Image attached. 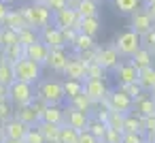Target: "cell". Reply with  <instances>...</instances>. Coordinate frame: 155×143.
Listing matches in <instances>:
<instances>
[{"mask_svg":"<svg viewBox=\"0 0 155 143\" xmlns=\"http://www.w3.org/2000/svg\"><path fill=\"white\" fill-rule=\"evenodd\" d=\"M77 143H100L96 137H91L87 130H79V139H77Z\"/></svg>","mask_w":155,"mask_h":143,"instance_id":"cell-49","label":"cell"},{"mask_svg":"<svg viewBox=\"0 0 155 143\" xmlns=\"http://www.w3.org/2000/svg\"><path fill=\"white\" fill-rule=\"evenodd\" d=\"M24 49H26V58H28V60L36 62L38 66H45L47 54H49V47H47L45 43L36 41V43H32V45H28V47H24Z\"/></svg>","mask_w":155,"mask_h":143,"instance_id":"cell-18","label":"cell"},{"mask_svg":"<svg viewBox=\"0 0 155 143\" xmlns=\"http://www.w3.org/2000/svg\"><path fill=\"white\" fill-rule=\"evenodd\" d=\"M153 26H155V24L149 19V15L144 13V9H138V11H134V13L130 15V30L136 32L138 37H142L144 32H149Z\"/></svg>","mask_w":155,"mask_h":143,"instance_id":"cell-13","label":"cell"},{"mask_svg":"<svg viewBox=\"0 0 155 143\" xmlns=\"http://www.w3.org/2000/svg\"><path fill=\"white\" fill-rule=\"evenodd\" d=\"M85 79H102V81H106V71H104L100 64L91 62V64H87V68H85Z\"/></svg>","mask_w":155,"mask_h":143,"instance_id":"cell-36","label":"cell"},{"mask_svg":"<svg viewBox=\"0 0 155 143\" xmlns=\"http://www.w3.org/2000/svg\"><path fill=\"white\" fill-rule=\"evenodd\" d=\"M123 120H125V113L110 111V115H108V120H106V126H108V128H113V130L123 132Z\"/></svg>","mask_w":155,"mask_h":143,"instance_id":"cell-38","label":"cell"},{"mask_svg":"<svg viewBox=\"0 0 155 143\" xmlns=\"http://www.w3.org/2000/svg\"><path fill=\"white\" fill-rule=\"evenodd\" d=\"M36 41H38V32L32 30V28H24V30L17 32V43H19L21 47H28V45H32V43H36Z\"/></svg>","mask_w":155,"mask_h":143,"instance_id":"cell-34","label":"cell"},{"mask_svg":"<svg viewBox=\"0 0 155 143\" xmlns=\"http://www.w3.org/2000/svg\"><path fill=\"white\" fill-rule=\"evenodd\" d=\"M38 41L41 43H45L49 49H53V47H64V43H62V34H60V30L55 28V26H45V28H41V32H38Z\"/></svg>","mask_w":155,"mask_h":143,"instance_id":"cell-17","label":"cell"},{"mask_svg":"<svg viewBox=\"0 0 155 143\" xmlns=\"http://www.w3.org/2000/svg\"><path fill=\"white\" fill-rule=\"evenodd\" d=\"M151 94H153V96H155V90H153V92H151Z\"/></svg>","mask_w":155,"mask_h":143,"instance_id":"cell-62","label":"cell"},{"mask_svg":"<svg viewBox=\"0 0 155 143\" xmlns=\"http://www.w3.org/2000/svg\"><path fill=\"white\" fill-rule=\"evenodd\" d=\"M66 2H68V7H70V9H74V2H77V0H66Z\"/></svg>","mask_w":155,"mask_h":143,"instance_id":"cell-55","label":"cell"},{"mask_svg":"<svg viewBox=\"0 0 155 143\" xmlns=\"http://www.w3.org/2000/svg\"><path fill=\"white\" fill-rule=\"evenodd\" d=\"M34 92H36V96H38L41 100H45L47 105H58V107H62V105L66 103V96H64V90H62V81H60V79H43Z\"/></svg>","mask_w":155,"mask_h":143,"instance_id":"cell-2","label":"cell"},{"mask_svg":"<svg viewBox=\"0 0 155 143\" xmlns=\"http://www.w3.org/2000/svg\"><path fill=\"white\" fill-rule=\"evenodd\" d=\"M85 64L77 58V56H70L68 58V62H66V66H64V71H62V75L66 77V79H74V81H85Z\"/></svg>","mask_w":155,"mask_h":143,"instance_id":"cell-15","label":"cell"},{"mask_svg":"<svg viewBox=\"0 0 155 143\" xmlns=\"http://www.w3.org/2000/svg\"><path fill=\"white\" fill-rule=\"evenodd\" d=\"M121 56L117 54V49L113 47V45H108V47H96V58H94V62L96 64H100L106 73L108 71H113L121 60H119Z\"/></svg>","mask_w":155,"mask_h":143,"instance_id":"cell-7","label":"cell"},{"mask_svg":"<svg viewBox=\"0 0 155 143\" xmlns=\"http://www.w3.org/2000/svg\"><path fill=\"white\" fill-rule=\"evenodd\" d=\"M32 2H34V5H45L47 0H32Z\"/></svg>","mask_w":155,"mask_h":143,"instance_id":"cell-56","label":"cell"},{"mask_svg":"<svg viewBox=\"0 0 155 143\" xmlns=\"http://www.w3.org/2000/svg\"><path fill=\"white\" fill-rule=\"evenodd\" d=\"M121 137H123V132L113 130V128H108V126H106V132H104L102 143H121Z\"/></svg>","mask_w":155,"mask_h":143,"instance_id":"cell-45","label":"cell"},{"mask_svg":"<svg viewBox=\"0 0 155 143\" xmlns=\"http://www.w3.org/2000/svg\"><path fill=\"white\" fill-rule=\"evenodd\" d=\"M108 90H110V88H108L106 81H102V79H85V81H83V94H85L94 105L102 103V100L106 98Z\"/></svg>","mask_w":155,"mask_h":143,"instance_id":"cell-6","label":"cell"},{"mask_svg":"<svg viewBox=\"0 0 155 143\" xmlns=\"http://www.w3.org/2000/svg\"><path fill=\"white\" fill-rule=\"evenodd\" d=\"M113 7L123 15H132L134 11L142 9V2L140 0H113Z\"/></svg>","mask_w":155,"mask_h":143,"instance_id":"cell-30","label":"cell"},{"mask_svg":"<svg viewBox=\"0 0 155 143\" xmlns=\"http://www.w3.org/2000/svg\"><path fill=\"white\" fill-rule=\"evenodd\" d=\"M2 2H7V5H9V2H15V0H2Z\"/></svg>","mask_w":155,"mask_h":143,"instance_id":"cell-60","label":"cell"},{"mask_svg":"<svg viewBox=\"0 0 155 143\" xmlns=\"http://www.w3.org/2000/svg\"><path fill=\"white\" fill-rule=\"evenodd\" d=\"M0 60H2V56H0Z\"/></svg>","mask_w":155,"mask_h":143,"instance_id":"cell-64","label":"cell"},{"mask_svg":"<svg viewBox=\"0 0 155 143\" xmlns=\"http://www.w3.org/2000/svg\"><path fill=\"white\" fill-rule=\"evenodd\" d=\"M94 2H96V5H100V2H106V0H94Z\"/></svg>","mask_w":155,"mask_h":143,"instance_id":"cell-59","label":"cell"},{"mask_svg":"<svg viewBox=\"0 0 155 143\" xmlns=\"http://www.w3.org/2000/svg\"><path fill=\"white\" fill-rule=\"evenodd\" d=\"M142 5H151V2H155V0H140Z\"/></svg>","mask_w":155,"mask_h":143,"instance_id":"cell-57","label":"cell"},{"mask_svg":"<svg viewBox=\"0 0 155 143\" xmlns=\"http://www.w3.org/2000/svg\"><path fill=\"white\" fill-rule=\"evenodd\" d=\"M0 143H5V134L2 132H0Z\"/></svg>","mask_w":155,"mask_h":143,"instance_id":"cell-58","label":"cell"},{"mask_svg":"<svg viewBox=\"0 0 155 143\" xmlns=\"http://www.w3.org/2000/svg\"><path fill=\"white\" fill-rule=\"evenodd\" d=\"M144 13L149 15V19L155 24V2H151V5H144Z\"/></svg>","mask_w":155,"mask_h":143,"instance_id":"cell-50","label":"cell"},{"mask_svg":"<svg viewBox=\"0 0 155 143\" xmlns=\"http://www.w3.org/2000/svg\"><path fill=\"white\" fill-rule=\"evenodd\" d=\"M45 7H47L51 13H58V11L66 9V7H68V2H66V0H47V2H45Z\"/></svg>","mask_w":155,"mask_h":143,"instance_id":"cell-47","label":"cell"},{"mask_svg":"<svg viewBox=\"0 0 155 143\" xmlns=\"http://www.w3.org/2000/svg\"><path fill=\"white\" fill-rule=\"evenodd\" d=\"M113 73H115V79H117V83H119V85L134 83V81H136V77H138V68H136L130 60L119 62V64L113 68Z\"/></svg>","mask_w":155,"mask_h":143,"instance_id":"cell-10","label":"cell"},{"mask_svg":"<svg viewBox=\"0 0 155 143\" xmlns=\"http://www.w3.org/2000/svg\"><path fill=\"white\" fill-rule=\"evenodd\" d=\"M104 100H106V105H108L110 111H119V113H130L132 111V98L125 96L119 88L117 90H108V94H106Z\"/></svg>","mask_w":155,"mask_h":143,"instance_id":"cell-8","label":"cell"},{"mask_svg":"<svg viewBox=\"0 0 155 143\" xmlns=\"http://www.w3.org/2000/svg\"><path fill=\"white\" fill-rule=\"evenodd\" d=\"M21 15H24V19H26V24H28V28H32V30H41V28H45V26H49L51 24V11L45 7V5H24L21 9Z\"/></svg>","mask_w":155,"mask_h":143,"instance_id":"cell-1","label":"cell"},{"mask_svg":"<svg viewBox=\"0 0 155 143\" xmlns=\"http://www.w3.org/2000/svg\"><path fill=\"white\" fill-rule=\"evenodd\" d=\"M91 137H96L100 143H102V139H104V132H106V124H102V122H96V120H91L89 117V124H87V128H85Z\"/></svg>","mask_w":155,"mask_h":143,"instance_id":"cell-35","label":"cell"},{"mask_svg":"<svg viewBox=\"0 0 155 143\" xmlns=\"http://www.w3.org/2000/svg\"><path fill=\"white\" fill-rule=\"evenodd\" d=\"M15 120H19L24 126L28 128H34L41 124V115L32 109V105H24V107H15V113H13Z\"/></svg>","mask_w":155,"mask_h":143,"instance_id":"cell-16","label":"cell"},{"mask_svg":"<svg viewBox=\"0 0 155 143\" xmlns=\"http://www.w3.org/2000/svg\"><path fill=\"white\" fill-rule=\"evenodd\" d=\"M60 34H62V43H64V47H68V45H72V41L77 39V28H64V30H60Z\"/></svg>","mask_w":155,"mask_h":143,"instance_id":"cell-44","label":"cell"},{"mask_svg":"<svg viewBox=\"0 0 155 143\" xmlns=\"http://www.w3.org/2000/svg\"><path fill=\"white\" fill-rule=\"evenodd\" d=\"M51 24L58 28V30H64V28H77L79 24V13L70 7L58 11V13H51Z\"/></svg>","mask_w":155,"mask_h":143,"instance_id":"cell-9","label":"cell"},{"mask_svg":"<svg viewBox=\"0 0 155 143\" xmlns=\"http://www.w3.org/2000/svg\"><path fill=\"white\" fill-rule=\"evenodd\" d=\"M77 139H79V130H74L66 124L60 126V143H77Z\"/></svg>","mask_w":155,"mask_h":143,"instance_id":"cell-37","label":"cell"},{"mask_svg":"<svg viewBox=\"0 0 155 143\" xmlns=\"http://www.w3.org/2000/svg\"><path fill=\"white\" fill-rule=\"evenodd\" d=\"M121 143H147V137L138 134V132H123Z\"/></svg>","mask_w":155,"mask_h":143,"instance_id":"cell-46","label":"cell"},{"mask_svg":"<svg viewBox=\"0 0 155 143\" xmlns=\"http://www.w3.org/2000/svg\"><path fill=\"white\" fill-rule=\"evenodd\" d=\"M98 30H100V19H98V17H79L77 32H81V34H87V37H94V39H96Z\"/></svg>","mask_w":155,"mask_h":143,"instance_id":"cell-23","label":"cell"},{"mask_svg":"<svg viewBox=\"0 0 155 143\" xmlns=\"http://www.w3.org/2000/svg\"><path fill=\"white\" fill-rule=\"evenodd\" d=\"M41 122L62 126V124H64V107H58V105H47V107H45V111H43V115H41Z\"/></svg>","mask_w":155,"mask_h":143,"instance_id":"cell-22","label":"cell"},{"mask_svg":"<svg viewBox=\"0 0 155 143\" xmlns=\"http://www.w3.org/2000/svg\"><path fill=\"white\" fill-rule=\"evenodd\" d=\"M119 90H121V92H123L125 96H130L132 100H134L136 96H140V94H142V90H140V85H138L136 81H134V83H125V85H119Z\"/></svg>","mask_w":155,"mask_h":143,"instance_id":"cell-42","label":"cell"},{"mask_svg":"<svg viewBox=\"0 0 155 143\" xmlns=\"http://www.w3.org/2000/svg\"><path fill=\"white\" fill-rule=\"evenodd\" d=\"M34 128H38V132H41L43 139H45V143H60V126L41 122V124L34 126Z\"/></svg>","mask_w":155,"mask_h":143,"instance_id":"cell-26","label":"cell"},{"mask_svg":"<svg viewBox=\"0 0 155 143\" xmlns=\"http://www.w3.org/2000/svg\"><path fill=\"white\" fill-rule=\"evenodd\" d=\"M62 90H64V96H66V100H70V98H74L77 94H81V92H83V81L64 79V81H62Z\"/></svg>","mask_w":155,"mask_h":143,"instance_id":"cell-33","label":"cell"},{"mask_svg":"<svg viewBox=\"0 0 155 143\" xmlns=\"http://www.w3.org/2000/svg\"><path fill=\"white\" fill-rule=\"evenodd\" d=\"M5 143H24V141H15V139H5Z\"/></svg>","mask_w":155,"mask_h":143,"instance_id":"cell-54","label":"cell"},{"mask_svg":"<svg viewBox=\"0 0 155 143\" xmlns=\"http://www.w3.org/2000/svg\"><path fill=\"white\" fill-rule=\"evenodd\" d=\"M68 51H66V47H53V49H49V54H47V62H45V66H49L51 71H55V73H62L64 71V66H66V62H68Z\"/></svg>","mask_w":155,"mask_h":143,"instance_id":"cell-14","label":"cell"},{"mask_svg":"<svg viewBox=\"0 0 155 143\" xmlns=\"http://www.w3.org/2000/svg\"><path fill=\"white\" fill-rule=\"evenodd\" d=\"M113 47L117 49V54H119L121 58H132L142 45H140V37H138L136 32L125 30V32H121V34L117 37V41H115Z\"/></svg>","mask_w":155,"mask_h":143,"instance_id":"cell-5","label":"cell"},{"mask_svg":"<svg viewBox=\"0 0 155 143\" xmlns=\"http://www.w3.org/2000/svg\"><path fill=\"white\" fill-rule=\"evenodd\" d=\"M41 71L43 66H38L36 62L28 60V58H21L17 62H13V75H15V81H24V83H38L41 81Z\"/></svg>","mask_w":155,"mask_h":143,"instance_id":"cell-3","label":"cell"},{"mask_svg":"<svg viewBox=\"0 0 155 143\" xmlns=\"http://www.w3.org/2000/svg\"><path fill=\"white\" fill-rule=\"evenodd\" d=\"M64 124L74 128V130H85L87 124H89V113L77 111V109H72L68 105V107H64Z\"/></svg>","mask_w":155,"mask_h":143,"instance_id":"cell-11","label":"cell"},{"mask_svg":"<svg viewBox=\"0 0 155 143\" xmlns=\"http://www.w3.org/2000/svg\"><path fill=\"white\" fill-rule=\"evenodd\" d=\"M13 81H15V75H13V64H11V62H7V60L2 58V60H0V85L9 88Z\"/></svg>","mask_w":155,"mask_h":143,"instance_id":"cell-32","label":"cell"},{"mask_svg":"<svg viewBox=\"0 0 155 143\" xmlns=\"http://www.w3.org/2000/svg\"><path fill=\"white\" fill-rule=\"evenodd\" d=\"M13 113H15V107L9 100L0 103V122H2V124H7L9 120H13Z\"/></svg>","mask_w":155,"mask_h":143,"instance_id":"cell-40","label":"cell"},{"mask_svg":"<svg viewBox=\"0 0 155 143\" xmlns=\"http://www.w3.org/2000/svg\"><path fill=\"white\" fill-rule=\"evenodd\" d=\"M153 56H155V49H153Z\"/></svg>","mask_w":155,"mask_h":143,"instance_id":"cell-63","label":"cell"},{"mask_svg":"<svg viewBox=\"0 0 155 143\" xmlns=\"http://www.w3.org/2000/svg\"><path fill=\"white\" fill-rule=\"evenodd\" d=\"M142 124H144V134H153L155 132V113L142 117Z\"/></svg>","mask_w":155,"mask_h":143,"instance_id":"cell-48","label":"cell"},{"mask_svg":"<svg viewBox=\"0 0 155 143\" xmlns=\"http://www.w3.org/2000/svg\"><path fill=\"white\" fill-rule=\"evenodd\" d=\"M123 132H138V134H144V124H142V117L134 111L125 113V120H123Z\"/></svg>","mask_w":155,"mask_h":143,"instance_id":"cell-24","label":"cell"},{"mask_svg":"<svg viewBox=\"0 0 155 143\" xmlns=\"http://www.w3.org/2000/svg\"><path fill=\"white\" fill-rule=\"evenodd\" d=\"M36 92H34V85L30 83H24V81H13L9 88H7V98L13 107H24V105H30L34 100Z\"/></svg>","mask_w":155,"mask_h":143,"instance_id":"cell-4","label":"cell"},{"mask_svg":"<svg viewBox=\"0 0 155 143\" xmlns=\"http://www.w3.org/2000/svg\"><path fill=\"white\" fill-rule=\"evenodd\" d=\"M0 56H2L7 62H17V60H21V58H26V49L19 45V43H15V45H11V47H2V51H0Z\"/></svg>","mask_w":155,"mask_h":143,"instance_id":"cell-29","label":"cell"},{"mask_svg":"<svg viewBox=\"0 0 155 143\" xmlns=\"http://www.w3.org/2000/svg\"><path fill=\"white\" fill-rule=\"evenodd\" d=\"M15 43H17V32L0 26V47H11Z\"/></svg>","mask_w":155,"mask_h":143,"instance_id":"cell-39","label":"cell"},{"mask_svg":"<svg viewBox=\"0 0 155 143\" xmlns=\"http://www.w3.org/2000/svg\"><path fill=\"white\" fill-rule=\"evenodd\" d=\"M136 83L140 85L142 92H153L155 90V66H147L142 71H138V77H136Z\"/></svg>","mask_w":155,"mask_h":143,"instance_id":"cell-21","label":"cell"},{"mask_svg":"<svg viewBox=\"0 0 155 143\" xmlns=\"http://www.w3.org/2000/svg\"><path fill=\"white\" fill-rule=\"evenodd\" d=\"M28 132V126H24L19 120H9L7 124H2V134H5V139H15V141H21L24 139V134Z\"/></svg>","mask_w":155,"mask_h":143,"instance_id":"cell-19","label":"cell"},{"mask_svg":"<svg viewBox=\"0 0 155 143\" xmlns=\"http://www.w3.org/2000/svg\"><path fill=\"white\" fill-rule=\"evenodd\" d=\"M74 11L79 13V17H98V13H100V9L94 0H77Z\"/></svg>","mask_w":155,"mask_h":143,"instance_id":"cell-25","label":"cell"},{"mask_svg":"<svg viewBox=\"0 0 155 143\" xmlns=\"http://www.w3.org/2000/svg\"><path fill=\"white\" fill-rule=\"evenodd\" d=\"M147 137V143H155V132L153 134H144Z\"/></svg>","mask_w":155,"mask_h":143,"instance_id":"cell-53","label":"cell"},{"mask_svg":"<svg viewBox=\"0 0 155 143\" xmlns=\"http://www.w3.org/2000/svg\"><path fill=\"white\" fill-rule=\"evenodd\" d=\"M132 111L138 113L140 117L153 115V113H155V96H151L149 92H142L140 96H136V98L132 100Z\"/></svg>","mask_w":155,"mask_h":143,"instance_id":"cell-12","label":"cell"},{"mask_svg":"<svg viewBox=\"0 0 155 143\" xmlns=\"http://www.w3.org/2000/svg\"><path fill=\"white\" fill-rule=\"evenodd\" d=\"M9 5L7 2H2V0H0V26H2V22H5V17H7V13H9Z\"/></svg>","mask_w":155,"mask_h":143,"instance_id":"cell-51","label":"cell"},{"mask_svg":"<svg viewBox=\"0 0 155 143\" xmlns=\"http://www.w3.org/2000/svg\"><path fill=\"white\" fill-rule=\"evenodd\" d=\"M68 105H70L72 109H77V111H83V113H91V109L96 107V105H94V103H91L83 92H81V94H77L74 98H70V100H68Z\"/></svg>","mask_w":155,"mask_h":143,"instance_id":"cell-31","label":"cell"},{"mask_svg":"<svg viewBox=\"0 0 155 143\" xmlns=\"http://www.w3.org/2000/svg\"><path fill=\"white\" fill-rule=\"evenodd\" d=\"M0 132H2V122H0Z\"/></svg>","mask_w":155,"mask_h":143,"instance_id":"cell-61","label":"cell"},{"mask_svg":"<svg viewBox=\"0 0 155 143\" xmlns=\"http://www.w3.org/2000/svg\"><path fill=\"white\" fill-rule=\"evenodd\" d=\"M130 62H132L138 71H142V68H147V66H153V54H151L149 49L140 47V49L130 58Z\"/></svg>","mask_w":155,"mask_h":143,"instance_id":"cell-27","label":"cell"},{"mask_svg":"<svg viewBox=\"0 0 155 143\" xmlns=\"http://www.w3.org/2000/svg\"><path fill=\"white\" fill-rule=\"evenodd\" d=\"M21 141H24V143H45L43 134L38 132V128H28V132L24 134Z\"/></svg>","mask_w":155,"mask_h":143,"instance_id":"cell-43","label":"cell"},{"mask_svg":"<svg viewBox=\"0 0 155 143\" xmlns=\"http://www.w3.org/2000/svg\"><path fill=\"white\" fill-rule=\"evenodd\" d=\"M70 47L74 49V54H81V51L94 49V47H98V45H96V39H94V37H87V34H81V32H79Z\"/></svg>","mask_w":155,"mask_h":143,"instance_id":"cell-28","label":"cell"},{"mask_svg":"<svg viewBox=\"0 0 155 143\" xmlns=\"http://www.w3.org/2000/svg\"><path fill=\"white\" fill-rule=\"evenodd\" d=\"M140 45L153 54V49H155V26H153L149 32H144V34L140 37Z\"/></svg>","mask_w":155,"mask_h":143,"instance_id":"cell-41","label":"cell"},{"mask_svg":"<svg viewBox=\"0 0 155 143\" xmlns=\"http://www.w3.org/2000/svg\"><path fill=\"white\" fill-rule=\"evenodd\" d=\"M2 100H9V98H7V88L0 85V103H2Z\"/></svg>","mask_w":155,"mask_h":143,"instance_id":"cell-52","label":"cell"},{"mask_svg":"<svg viewBox=\"0 0 155 143\" xmlns=\"http://www.w3.org/2000/svg\"><path fill=\"white\" fill-rule=\"evenodd\" d=\"M2 28H9L13 32H19V30L28 28V24H26V19H24V15H21L19 9H9V13H7V17L2 22Z\"/></svg>","mask_w":155,"mask_h":143,"instance_id":"cell-20","label":"cell"}]
</instances>
